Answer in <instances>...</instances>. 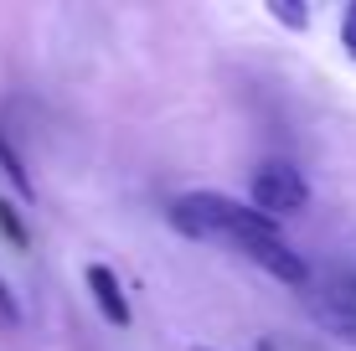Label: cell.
Wrapping results in <instances>:
<instances>
[{"mask_svg":"<svg viewBox=\"0 0 356 351\" xmlns=\"http://www.w3.org/2000/svg\"><path fill=\"white\" fill-rule=\"evenodd\" d=\"M165 217L181 238H232V243H243V238L279 233L274 217H264L253 202L243 207L238 197H222V191H186V197H176L165 207Z\"/></svg>","mask_w":356,"mask_h":351,"instance_id":"1","label":"cell"},{"mask_svg":"<svg viewBox=\"0 0 356 351\" xmlns=\"http://www.w3.org/2000/svg\"><path fill=\"white\" fill-rule=\"evenodd\" d=\"M248 202L259 207L264 217H294V212H305L310 207V181L300 176V165H289V161H268L253 171L248 181Z\"/></svg>","mask_w":356,"mask_h":351,"instance_id":"2","label":"cell"},{"mask_svg":"<svg viewBox=\"0 0 356 351\" xmlns=\"http://www.w3.org/2000/svg\"><path fill=\"white\" fill-rule=\"evenodd\" d=\"M238 248L259 263L268 279H279V284H289V289H310V263L284 243V233H274V238H243Z\"/></svg>","mask_w":356,"mask_h":351,"instance_id":"3","label":"cell"},{"mask_svg":"<svg viewBox=\"0 0 356 351\" xmlns=\"http://www.w3.org/2000/svg\"><path fill=\"white\" fill-rule=\"evenodd\" d=\"M305 310H310V320L321 325L325 336H336V341H346V346H356V305L351 300H341V295H330V289L321 284V289H305Z\"/></svg>","mask_w":356,"mask_h":351,"instance_id":"4","label":"cell"},{"mask_svg":"<svg viewBox=\"0 0 356 351\" xmlns=\"http://www.w3.org/2000/svg\"><path fill=\"white\" fill-rule=\"evenodd\" d=\"M83 284H88V295H93V305H98V316H104L108 325H124L134 320V310H129V295H124V284H119V274L108 269V263H88L83 269Z\"/></svg>","mask_w":356,"mask_h":351,"instance_id":"5","label":"cell"},{"mask_svg":"<svg viewBox=\"0 0 356 351\" xmlns=\"http://www.w3.org/2000/svg\"><path fill=\"white\" fill-rule=\"evenodd\" d=\"M0 171H6L10 186H16V197H21V202H36V181L26 176V161L16 155V145H10L6 135H0Z\"/></svg>","mask_w":356,"mask_h":351,"instance_id":"6","label":"cell"},{"mask_svg":"<svg viewBox=\"0 0 356 351\" xmlns=\"http://www.w3.org/2000/svg\"><path fill=\"white\" fill-rule=\"evenodd\" d=\"M268 16H274L279 26H289V31L310 26V6H300V0H268Z\"/></svg>","mask_w":356,"mask_h":351,"instance_id":"7","label":"cell"},{"mask_svg":"<svg viewBox=\"0 0 356 351\" xmlns=\"http://www.w3.org/2000/svg\"><path fill=\"white\" fill-rule=\"evenodd\" d=\"M0 233H6L10 248H26V222L16 217V202H6V197H0Z\"/></svg>","mask_w":356,"mask_h":351,"instance_id":"8","label":"cell"},{"mask_svg":"<svg viewBox=\"0 0 356 351\" xmlns=\"http://www.w3.org/2000/svg\"><path fill=\"white\" fill-rule=\"evenodd\" d=\"M341 47H346V57L356 63V0L346 6V16H341Z\"/></svg>","mask_w":356,"mask_h":351,"instance_id":"9","label":"cell"},{"mask_svg":"<svg viewBox=\"0 0 356 351\" xmlns=\"http://www.w3.org/2000/svg\"><path fill=\"white\" fill-rule=\"evenodd\" d=\"M0 320H6V325H21V305H16V295H10L6 279H0Z\"/></svg>","mask_w":356,"mask_h":351,"instance_id":"10","label":"cell"},{"mask_svg":"<svg viewBox=\"0 0 356 351\" xmlns=\"http://www.w3.org/2000/svg\"><path fill=\"white\" fill-rule=\"evenodd\" d=\"M259 351H274V341H259Z\"/></svg>","mask_w":356,"mask_h":351,"instance_id":"11","label":"cell"},{"mask_svg":"<svg viewBox=\"0 0 356 351\" xmlns=\"http://www.w3.org/2000/svg\"><path fill=\"white\" fill-rule=\"evenodd\" d=\"M191 351H212V346H191Z\"/></svg>","mask_w":356,"mask_h":351,"instance_id":"12","label":"cell"}]
</instances>
